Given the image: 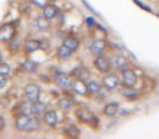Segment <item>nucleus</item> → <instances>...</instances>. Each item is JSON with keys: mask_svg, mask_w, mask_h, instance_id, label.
Segmentation results:
<instances>
[{"mask_svg": "<svg viewBox=\"0 0 159 139\" xmlns=\"http://www.w3.org/2000/svg\"><path fill=\"white\" fill-rule=\"evenodd\" d=\"M42 47V41L38 39H27L26 41L24 42V46H23V49H24L25 52L27 53H32L34 51H37L38 49H40Z\"/></svg>", "mask_w": 159, "mask_h": 139, "instance_id": "nucleus-13", "label": "nucleus"}, {"mask_svg": "<svg viewBox=\"0 0 159 139\" xmlns=\"http://www.w3.org/2000/svg\"><path fill=\"white\" fill-rule=\"evenodd\" d=\"M137 82V75L132 68L125 67L122 70V85L124 88H132Z\"/></svg>", "mask_w": 159, "mask_h": 139, "instance_id": "nucleus-6", "label": "nucleus"}, {"mask_svg": "<svg viewBox=\"0 0 159 139\" xmlns=\"http://www.w3.org/2000/svg\"><path fill=\"white\" fill-rule=\"evenodd\" d=\"M118 111H119V103L118 102H109L105 106L104 110V114L106 116H109V117H113L117 115Z\"/></svg>", "mask_w": 159, "mask_h": 139, "instance_id": "nucleus-16", "label": "nucleus"}, {"mask_svg": "<svg viewBox=\"0 0 159 139\" xmlns=\"http://www.w3.org/2000/svg\"><path fill=\"white\" fill-rule=\"evenodd\" d=\"M43 122L46 124L48 127H56V125L58 124V114L56 111L50 110L46 111L44 113V119Z\"/></svg>", "mask_w": 159, "mask_h": 139, "instance_id": "nucleus-11", "label": "nucleus"}, {"mask_svg": "<svg viewBox=\"0 0 159 139\" xmlns=\"http://www.w3.org/2000/svg\"><path fill=\"white\" fill-rule=\"evenodd\" d=\"M24 96L29 101H38L40 98V87L37 84H34V83H30V84L25 85Z\"/></svg>", "mask_w": 159, "mask_h": 139, "instance_id": "nucleus-5", "label": "nucleus"}, {"mask_svg": "<svg viewBox=\"0 0 159 139\" xmlns=\"http://www.w3.org/2000/svg\"><path fill=\"white\" fill-rule=\"evenodd\" d=\"M72 90L75 93L80 96H83V97H86L89 95V89H87V83H85V80H79L76 78L75 80H73L72 83Z\"/></svg>", "mask_w": 159, "mask_h": 139, "instance_id": "nucleus-9", "label": "nucleus"}, {"mask_svg": "<svg viewBox=\"0 0 159 139\" xmlns=\"http://www.w3.org/2000/svg\"><path fill=\"white\" fill-rule=\"evenodd\" d=\"M8 82V75H2V74H0V88H2V87L6 86Z\"/></svg>", "mask_w": 159, "mask_h": 139, "instance_id": "nucleus-28", "label": "nucleus"}, {"mask_svg": "<svg viewBox=\"0 0 159 139\" xmlns=\"http://www.w3.org/2000/svg\"><path fill=\"white\" fill-rule=\"evenodd\" d=\"M19 112L20 115H34L33 114V106L32 101H22L19 104Z\"/></svg>", "mask_w": 159, "mask_h": 139, "instance_id": "nucleus-17", "label": "nucleus"}, {"mask_svg": "<svg viewBox=\"0 0 159 139\" xmlns=\"http://www.w3.org/2000/svg\"><path fill=\"white\" fill-rule=\"evenodd\" d=\"M73 78L72 75L68 73H63V72H59L57 75L55 76V84L58 88L60 89H68L72 86Z\"/></svg>", "mask_w": 159, "mask_h": 139, "instance_id": "nucleus-7", "label": "nucleus"}, {"mask_svg": "<svg viewBox=\"0 0 159 139\" xmlns=\"http://www.w3.org/2000/svg\"><path fill=\"white\" fill-rule=\"evenodd\" d=\"M40 115H20L16 119V128L22 132H34L42 127Z\"/></svg>", "mask_w": 159, "mask_h": 139, "instance_id": "nucleus-1", "label": "nucleus"}, {"mask_svg": "<svg viewBox=\"0 0 159 139\" xmlns=\"http://www.w3.org/2000/svg\"><path fill=\"white\" fill-rule=\"evenodd\" d=\"M102 85L99 82H97L96 80H91L87 82V89H89V93L92 95H98L99 91H102Z\"/></svg>", "mask_w": 159, "mask_h": 139, "instance_id": "nucleus-22", "label": "nucleus"}, {"mask_svg": "<svg viewBox=\"0 0 159 139\" xmlns=\"http://www.w3.org/2000/svg\"><path fill=\"white\" fill-rule=\"evenodd\" d=\"M33 106V114L34 115H42L47 111V106L44 102H40L39 100L35 102H32Z\"/></svg>", "mask_w": 159, "mask_h": 139, "instance_id": "nucleus-24", "label": "nucleus"}, {"mask_svg": "<svg viewBox=\"0 0 159 139\" xmlns=\"http://www.w3.org/2000/svg\"><path fill=\"white\" fill-rule=\"evenodd\" d=\"M1 62H2V53L0 52V63H1Z\"/></svg>", "mask_w": 159, "mask_h": 139, "instance_id": "nucleus-31", "label": "nucleus"}, {"mask_svg": "<svg viewBox=\"0 0 159 139\" xmlns=\"http://www.w3.org/2000/svg\"><path fill=\"white\" fill-rule=\"evenodd\" d=\"M72 106H73V99L70 97H63L61 99H59V101H58V108L60 110L68 111L72 108Z\"/></svg>", "mask_w": 159, "mask_h": 139, "instance_id": "nucleus-23", "label": "nucleus"}, {"mask_svg": "<svg viewBox=\"0 0 159 139\" xmlns=\"http://www.w3.org/2000/svg\"><path fill=\"white\" fill-rule=\"evenodd\" d=\"M94 65H95V67L97 68L100 73H104V74L110 72L111 67H112L111 59H109L104 53H102L99 55H96L95 60H94Z\"/></svg>", "mask_w": 159, "mask_h": 139, "instance_id": "nucleus-2", "label": "nucleus"}, {"mask_svg": "<svg viewBox=\"0 0 159 139\" xmlns=\"http://www.w3.org/2000/svg\"><path fill=\"white\" fill-rule=\"evenodd\" d=\"M49 0H32V3H33L35 7L37 8H44L48 5Z\"/></svg>", "mask_w": 159, "mask_h": 139, "instance_id": "nucleus-27", "label": "nucleus"}, {"mask_svg": "<svg viewBox=\"0 0 159 139\" xmlns=\"http://www.w3.org/2000/svg\"><path fill=\"white\" fill-rule=\"evenodd\" d=\"M58 13H59V8L52 3H48L46 7L43 8V16L49 21L53 20L58 15Z\"/></svg>", "mask_w": 159, "mask_h": 139, "instance_id": "nucleus-10", "label": "nucleus"}, {"mask_svg": "<svg viewBox=\"0 0 159 139\" xmlns=\"http://www.w3.org/2000/svg\"><path fill=\"white\" fill-rule=\"evenodd\" d=\"M71 75L74 76L75 78H79V80H87L89 78V71H87L86 68L83 67V66H77V67L73 68L72 73H71Z\"/></svg>", "mask_w": 159, "mask_h": 139, "instance_id": "nucleus-18", "label": "nucleus"}, {"mask_svg": "<svg viewBox=\"0 0 159 139\" xmlns=\"http://www.w3.org/2000/svg\"><path fill=\"white\" fill-rule=\"evenodd\" d=\"M63 45L70 48L71 50L76 51L80 47V40L74 36H68L63 39Z\"/></svg>", "mask_w": 159, "mask_h": 139, "instance_id": "nucleus-19", "label": "nucleus"}, {"mask_svg": "<svg viewBox=\"0 0 159 139\" xmlns=\"http://www.w3.org/2000/svg\"><path fill=\"white\" fill-rule=\"evenodd\" d=\"M86 24L89 25V27H92V26H94V25L96 24V22H95V20H94L93 18L89 16V18H86Z\"/></svg>", "mask_w": 159, "mask_h": 139, "instance_id": "nucleus-29", "label": "nucleus"}, {"mask_svg": "<svg viewBox=\"0 0 159 139\" xmlns=\"http://www.w3.org/2000/svg\"><path fill=\"white\" fill-rule=\"evenodd\" d=\"M75 115L77 116V119L83 123H87L89 125L95 126L96 122H97V116L94 115L93 112L89 110L86 108H80L75 111Z\"/></svg>", "mask_w": 159, "mask_h": 139, "instance_id": "nucleus-4", "label": "nucleus"}, {"mask_svg": "<svg viewBox=\"0 0 159 139\" xmlns=\"http://www.w3.org/2000/svg\"><path fill=\"white\" fill-rule=\"evenodd\" d=\"M10 72H11V67H10L9 64L1 62V63H0V74H2V75H9Z\"/></svg>", "mask_w": 159, "mask_h": 139, "instance_id": "nucleus-25", "label": "nucleus"}, {"mask_svg": "<svg viewBox=\"0 0 159 139\" xmlns=\"http://www.w3.org/2000/svg\"><path fill=\"white\" fill-rule=\"evenodd\" d=\"M16 35V28L12 24H5L0 27V41L10 42Z\"/></svg>", "mask_w": 159, "mask_h": 139, "instance_id": "nucleus-8", "label": "nucleus"}, {"mask_svg": "<svg viewBox=\"0 0 159 139\" xmlns=\"http://www.w3.org/2000/svg\"><path fill=\"white\" fill-rule=\"evenodd\" d=\"M73 52H74V51L71 50L70 48H68V47L64 46V45H61V46L58 48V57H59L61 60L71 59L73 55Z\"/></svg>", "mask_w": 159, "mask_h": 139, "instance_id": "nucleus-20", "label": "nucleus"}, {"mask_svg": "<svg viewBox=\"0 0 159 139\" xmlns=\"http://www.w3.org/2000/svg\"><path fill=\"white\" fill-rule=\"evenodd\" d=\"M111 64H112V66L115 68H117V70H121L122 71V70L125 68L126 65H128V60H126L125 57H123V55L116 54L111 58Z\"/></svg>", "mask_w": 159, "mask_h": 139, "instance_id": "nucleus-14", "label": "nucleus"}, {"mask_svg": "<svg viewBox=\"0 0 159 139\" xmlns=\"http://www.w3.org/2000/svg\"><path fill=\"white\" fill-rule=\"evenodd\" d=\"M123 96L125 98H128V99H135L136 98V93H135L134 90H133L132 88H126L125 87V89L123 90Z\"/></svg>", "mask_w": 159, "mask_h": 139, "instance_id": "nucleus-26", "label": "nucleus"}, {"mask_svg": "<svg viewBox=\"0 0 159 139\" xmlns=\"http://www.w3.org/2000/svg\"><path fill=\"white\" fill-rule=\"evenodd\" d=\"M106 50V41L102 39H96L91 45V53L93 55H99Z\"/></svg>", "mask_w": 159, "mask_h": 139, "instance_id": "nucleus-12", "label": "nucleus"}, {"mask_svg": "<svg viewBox=\"0 0 159 139\" xmlns=\"http://www.w3.org/2000/svg\"><path fill=\"white\" fill-rule=\"evenodd\" d=\"M21 67H22L23 71L29 74L36 73V71H37V64L34 61H31V60H25V61L21 64Z\"/></svg>", "mask_w": 159, "mask_h": 139, "instance_id": "nucleus-21", "label": "nucleus"}, {"mask_svg": "<svg viewBox=\"0 0 159 139\" xmlns=\"http://www.w3.org/2000/svg\"><path fill=\"white\" fill-rule=\"evenodd\" d=\"M34 27H36L39 32H46L50 27V23L49 20H47L44 16H38L34 20Z\"/></svg>", "mask_w": 159, "mask_h": 139, "instance_id": "nucleus-15", "label": "nucleus"}, {"mask_svg": "<svg viewBox=\"0 0 159 139\" xmlns=\"http://www.w3.org/2000/svg\"><path fill=\"white\" fill-rule=\"evenodd\" d=\"M120 84V78L115 72H108L102 77V86L107 90H115Z\"/></svg>", "mask_w": 159, "mask_h": 139, "instance_id": "nucleus-3", "label": "nucleus"}, {"mask_svg": "<svg viewBox=\"0 0 159 139\" xmlns=\"http://www.w3.org/2000/svg\"><path fill=\"white\" fill-rule=\"evenodd\" d=\"M5 126H6V121H5V119H3V117L0 115V132L3 130Z\"/></svg>", "mask_w": 159, "mask_h": 139, "instance_id": "nucleus-30", "label": "nucleus"}]
</instances>
